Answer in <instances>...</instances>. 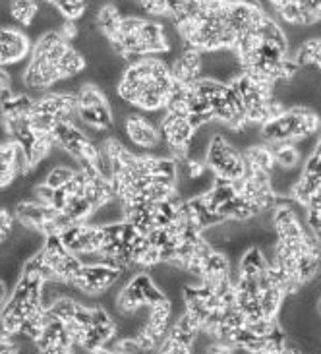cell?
Instances as JSON below:
<instances>
[{
  "label": "cell",
  "mask_w": 321,
  "mask_h": 354,
  "mask_svg": "<svg viewBox=\"0 0 321 354\" xmlns=\"http://www.w3.org/2000/svg\"><path fill=\"white\" fill-rule=\"evenodd\" d=\"M170 62L163 57H143L126 64L116 84V95L134 111L149 115L159 124L174 93Z\"/></svg>",
  "instance_id": "obj_1"
},
{
  "label": "cell",
  "mask_w": 321,
  "mask_h": 354,
  "mask_svg": "<svg viewBox=\"0 0 321 354\" xmlns=\"http://www.w3.org/2000/svg\"><path fill=\"white\" fill-rule=\"evenodd\" d=\"M114 55L126 64L143 57H165L172 53L165 19L147 16H122L120 26L109 39Z\"/></svg>",
  "instance_id": "obj_2"
},
{
  "label": "cell",
  "mask_w": 321,
  "mask_h": 354,
  "mask_svg": "<svg viewBox=\"0 0 321 354\" xmlns=\"http://www.w3.org/2000/svg\"><path fill=\"white\" fill-rule=\"evenodd\" d=\"M68 45H70V41L62 37L58 29H51V31H45L43 35H39L37 41L33 43L31 57H29L24 76H21V84L28 91H35V93L43 95L62 82L58 58Z\"/></svg>",
  "instance_id": "obj_3"
},
{
  "label": "cell",
  "mask_w": 321,
  "mask_h": 354,
  "mask_svg": "<svg viewBox=\"0 0 321 354\" xmlns=\"http://www.w3.org/2000/svg\"><path fill=\"white\" fill-rule=\"evenodd\" d=\"M320 130L321 118L315 111L308 106H291L264 122L259 134L264 144L277 145L294 144L302 138L320 134Z\"/></svg>",
  "instance_id": "obj_4"
},
{
  "label": "cell",
  "mask_w": 321,
  "mask_h": 354,
  "mask_svg": "<svg viewBox=\"0 0 321 354\" xmlns=\"http://www.w3.org/2000/svg\"><path fill=\"white\" fill-rule=\"evenodd\" d=\"M165 298L169 297L157 285V281L153 279L149 269L134 271L132 277L126 279L122 283V287L116 290L114 316H132V314L140 312V310H145V308H152L155 304H159Z\"/></svg>",
  "instance_id": "obj_5"
},
{
  "label": "cell",
  "mask_w": 321,
  "mask_h": 354,
  "mask_svg": "<svg viewBox=\"0 0 321 354\" xmlns=\"http://www.w3.org/2000/svg\"><path fill=\"white\" fill-rule=\"evenodd\" d=\"M77 122L93 140V136L114 130V115L111 101L101 87L87 82L77 89Z\"/></svg>",
  "instance_id": "obj_6"
},
{
  "label": "cell",
  "mask_w": 321,
  "mask_h": 354,
  "mask_svg": "<svg viewBox=\"0 0 321 354\" xmlns=\"http://www.w3.org/2000/svg\"><path fill=\"white\" fill-rule=\"evenodd\" d=\"M31 126L39 134H51V130L62 120L77 118V91L51 89L47 93L33 99L31 106Z\"/></svg>",
  "instance_id": "obj_7"
},
{
  "label": "cell",
  "mask_w": 321,
  "mask_h": 354,
  "mask_svg": "<svg viewBox=\"0 0 321 354\" xmlns=\"http://www.w3.org/2000/svg\"><path fill=\"white\" fill-rule=\"evenodd\" d=\"M126 273L134 271L107 261H84L76 277L72 279L70 288L76 290L77 295H84V298H99L104 292L113 290L126 277Z\"/></svg>",
  "instance_id": "obj_8"
},
{
  "label": "cell",
  "mask_w": 321,
  "mask_h": 354,
  "mask_svg": "<svg viewBox=\"0 0 321 354\" xmlns=\"http://www.w3.org/2000/svg\"><path fill=\"white\" fill-rule=\"evenodd\" d=\"M118 126L124 140H128L126 147L132 149L134 153L169 155V149L160 136L159 124L149 115L132 111Z\"/></svg>",
  "instance_id": "obj_9"
},
{
  "label": "cell",
  "mask_w": 321,
  "mask_h": 354,
  "mask_svg": "<svg viewBox=\"0 0 321 354\" xmlns=\"http://www.w3.org/2000/svg\"><path fill=\"white\" fill-rule=\"evenodd\" d=\"M203 163L215 174V178H221V180L237 182L244 178L246 174L244 153L230 144L223 132H217L211 138Z\"/></svg>",
  "instance_id": "obj_10"
},
{
  "label": "cell",
  "mask_w": 321,
  "mask_h": 354,
  "mask_svg": "<svg viewBox=\"0 0 321 354\" xmlns=\"http://www.w3.org/2000/svg\"><path fill=\"white\" fill-rule=\"evenodd\" d=\"M58 236L70 252L77 254L84 261H95L104 244L103 227L93 223H72L60 230Z\"/></svg>",
  "instance_id": "obj_11"
},
{
  "label": "cell",
  "mask_w": 321,
  "mask_h": 354,
  "mask_svg": "<svg viewBox=\"0 0 321 354\" xmlns=\"http://www.w3.org/2000/svg\"><path fill=\"white\" fill-rule=\"evenodd\" d=\"M41 254H43V258L47 261L51 273H53V281H60V283H66V285L72 283V279L76 277V273L84 263V259L74 252H70L62 244L58 234L45 236Z\"/></svg>",
  "instance_id": "obj_12"
},
{
  "label": "cell",
  "mask_w": 321,
  "mask_h": 354,
  "mask_svg": "<svg viewBox=\"0 0 321 354\" xmlns=\"http://www.w3.org/2000/svg\"><path fill=\"white\" fill-rule=\"evenodd\" d=\"M159 128L163 142L167 145L169 153L176 161L186 159L190 140H192V136L196 132V128L190 124L188 118L182 115H176V113H170V111H165V115H163L159 122Z\"/></svg>",
  "instance_id": "obj_13"
},
{
  "label": "cell",
  "mask_w": 321,
  "mask_h": 354,
  "mask_svg": "<svg viewBox=\"0 0 321 354\" xmlns=\"http://www.w3.org/2000/svg\"><path fill=\"white\" fill-rule=\"evenodd\" d=\"M29 173L28 155L14 140H0V190L12 188Z\"/></svg>",
  "instance_id": "obj_14"
},
{
  "label": "cell",
  "mask_w": 321,
  "mask_h": 354,
  "mask_svg": "<svg viewBox=\"0 0 321 354\" xmlns=\"http://www.w3.org/2000/svg\"><path fill=\"white\" fill-rule=\"evenodd\" d=\"M33 50V41L26 31L12 26H0V68L26 64Z\"/></svg>",
  "instance_id": "obj_15"
},
{
  "label": "cell",
  "mask_w": 321,
  "mask_h": 354,
  "mask_svg": "<svg viewBox=\"0 0 321 354\" xmlns=\"http://www.w3.org/2000/svg\"><path fill=\"white\" fill-rule=\"evenodd\" d=\"M35 346H37V353L45 354H68L76 351V345L70 337L66 324L60 317L53 316L48 310L43 329L35 339Z\"/></svg>",
  "instance_id": "obj_16"
},
{
  "label": "cell",
  "mask_w": 321,
  "mask_h": 354,
  "mask_svg": "<svg viewBox=\"0 0 321 354\" xmlns=\"http://www.w3.org/2000/svg\"><path fill=\"white\" fill-rule=\"evenodd\" d=\"M170 70L174 82L180 86H190L201 77V50L194 47H184L182 53L170 60Z\"/></svg>",
  "instance_id": "obj_17"
},
{
  "label": "cell",
  "mask_w": 321,
  "mask_h": 354,
  "mask_svg": "<svg viewBox=\"0 0 321 354\" xmlns=\"http://www.w3.org/2000/svg\"><path fill=\"white\" fill-rule=\"evenodd\" d=\"M120 19H122V12L118 10V6L114 2H107L95 12V28L99 29L101 35L111 39L120 26Z\"/></svg>",
  "instance_id": "obj_18"
},
{
  "label": "cell",
  "mask_w": 321,
  "mask_h": 354,
  "mask_svg": "<svg viewBox=\"0 0 321 354\" xmlns=\"http://www.w3.org/2000/svg\"><path fill=\"white\" fill-rule=\"evenodd\" d=\"M10 18L21 28H31L39 14L37 0H12L10 2Z\"/></svg>",
  "instance_id": "obj_19"
},
{
  "label": "cell",
  "mask_w": 321,
  "mask_h": 354,
  "mask_svg": "<svg viewBox=\"0 0 321 354\" xmlns=\"http://www.w3.org/2000/svg\"><path fill=\"white\" fill-rule=\"evenodd\" d=\"M273 149L275 155V165L281 167V169H296V167H302L304 157L298 151V147L294 144H277L269 145Z\"/></svg>",
  "instance_id": "obj_20"
},
{
  "label": "cell",
  "mask_w": 321,
  "mask_h": 354,
  "mask_svg": "<svg viewBox=\"0 0 321 354\" xmlns=\"http://www.w3.org/2000/svg\"><path fill=\"white\" fill-rule=\"evenodd\" d=\"M43 2L55 6L64 21H77L87 12V0H43Z\"/></svg>",
  "instance_id": "obj_21"
},
{
  "label": "cell",
  "mask_w": 321,
  "mask_h": 354,
  "mask_svg": "<svg viewBox=\"0 0 321 354\" xmlns=\"http://www.w3.org/2000/svg\"><path fill=\"white\" fill-rule=\"evenodd\" d=\"M14 227H16L14 211L0 205V248L8 244V240L12 239V232H14Z\"/></svg>",
  "instance_id": "obj_22"
},
{
  "label": "cell",
  "mask_w": 321,
  "mask_h": 354,
  "mask_svg": "<svg viewBox=\"0 0 321 354\" xmlns=\"http://www.w3.org/2000/svg\"><path fill=\"white\" fill-rule=\"evenodd\" d=\"M315 314H318L321 319V295L318 297V300H315Z\"/></svg>",
  "instance_id": "obj_23"
}]
</instances>
